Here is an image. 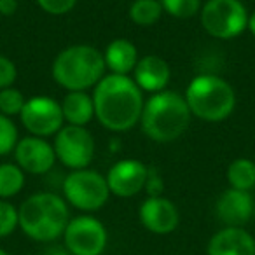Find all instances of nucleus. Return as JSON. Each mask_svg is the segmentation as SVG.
Returning <instances> with one entry per match:
<instances>
[{
    "label": "nucleus",
    "instance_id": "23",
    "mask_svg": "<svg viewBox=\"0 0 255 255\" xmlns=\"http://www.w3.org/2000/svg\"><path fill=\"white\" fill-rule=\"evenodd\" d=\"M26 103V98L19 89L14 86L5 89H0V114H4L7 117L19 116Z\"/></svg>",
    "mask_w": 255,
    "mask_h": 255
},
{
    "label": "nucleus",
    "instance_id": "5",
    "mask_svg": "<svg viewBox=\"0 0 255 255\" xmlns=\"http://www.w3.org/2000/svg\"><path fill=\"white\" fill-rule=\"evenodd\" d=\"M184 98L192 116L206 123L226 121L236 109V93L233 86L215 74H199L192 77Z\"/></svg>",
    "mask_w": 255,
    "mask_h": 255
},
{
    "label": "nucleus",
    "instance_id": "24",
    "mask_svg": "<svg viewBox=\"0 0 255 255\" xmlns=\"http://www.w3.org/2000/svg\"><path fill=\"white\" fill-rule=\"evenodd\" d=\"M19 142L18 128L11 117L0 114V157L14 152L16 143Z\"/></svg>",
    "mask_w": 255,
    "mask_h": 255
},
{
    "label": "nucleus",
    "instance_id": "18",
    "mask_svg": "<svg viewBox=\"0 0 255 255\" xmlns=\"http://www.w3.org/2000/svg\"><path fill=\"white\" fill-rule=\"evenodd\" d=\"M61 112L67 124L86 128L95 117L93 95H88V91H68L61 100Z\"/></svg>",
    "mask_w": 255,
    "mask_h": 255
},
{
    "label": "nucleus",
    "instance_id": "11",
    "mask_svg": "<svg viewBox=\"0 0 255 255\" xmlns=\"http://www.w3.org/2000/svg\"><path fill=\"white\" fill-rule=\"evenodd\" d=\"M149 168L138 159H121L105 175L110 194L117 198H133L145 189Z\"/></svg>",
    "mask_w": 255,
    "mask_h": 255
},
{
    "label": "nucleus",
    "instance_id": "7",
    "mask_svg": "<svg viewBox=\"0 0 255 255\" xmlns=\"http://www.w3.org/2000/svg\"><path fill=\"white\" fill-rule=\"evenodd\" d=\"M63 198L68 206L84 213L98 212L110 198L107 178L95 170H74L63 180Z\"/></svg>",
    "mask_w": 255,
    "mask_h": 255
},
{
    "label": "nucleus",
    "instance_id": "4",
    "mask_svg": "<svg viewBox=\"0 0 255 255\" xmlns=\"http://www.w3.org/2000/svg\"><path fill=\"white\" fill-rule=\"evenodd\" d=\"M105 70L102 51L86 44H75L58 53L51 75L67 91H88L105 77Z\"/></svg>",
    "mask_w": 255,
    "mask_h": 255
},
{
    "label": "nucleus",
    "instance_id": "30",
    "mask_svg": "<svg viewBox=\"0 0 255 255\" xmlns=\"http://www.w3.org/2000/svg\"><path fill=\"white\" fill-rule=\"evenodd\" d=\"M247 30L252 33V35L255 37V11L252 12L250 16H248V26H247Z\"/></svg>",
    "mask_w": 255,
    "mask_h": 255
},
{
    "label": "nucleus",
    "instance_id": "6",
    "mask_svg": "<svg viewBox=\"0 0 255 255\" xmlns=\"http://www.w3.org/2000/svg\"><path fill=\"white\" fill-rule=\"evenodd\" d=\"M248 16L241 0H206L199 12L205 32L220 40L240 37L248 26Z\"/></svg>",
    "mask_w": 255,
    "mask_h": 255
},
{
    "label": "nucleus",
    "instance_id": "29",
    "mask_svg": "<svg viewBox=\"0 0 255 255\" xmlns=\"http://www.w3.org/2000/svg\"><path fill=\"white\" fill-rule=\"evenodd\" d=\"M18 0H0V14L5 18H11L18 11Z\"/></svg>",
    "mask_w": 255,
    "mask_h": 255
},
{
    "label": "nucleus",
    "instance_id": "21",
    "mask_svg": "<svg viewBox=\"0 0 255 255\" xmlns=\"http://www.w3.org/2000/svg\"><path fill=\"white\" fill-rule=\"evenodd\" d=\"M25 185V171L16 163L0 164V199H11Z\"/></svg>",
    "mask_w": 255,
    "mask_h": 255
},
{
    "label": "nucleus",
    "instance_id": "3",
    "mask_svg": "<svg viewBox=\"0 0 255 255\" xmlns=\"http://www.w3.org/2000/svg\"><path fill=\"white\" fill-rule=\"evenodd\" d=\"M19 229L30 240L51 243L63 236L70 222V208L65 198L54 192H35L19 205Z\"/></svg>",
    "mask_w": 255,
    "mask_h": 255
},
{
    "label": "nucleus",
    "instance_id": "13",
    "mask_svg": "<svg viewBox=\"0 0 255 255\" xmlns=\"http://www.w3.org/2000/svg\"><path fill=\"white\" fill-rule=\"evenodd\" d=\"M138 217L142 226L154 234L173 233L180 222L177 205L164 196H147L140 205Z\"/></svg>",
    "mask_w": 255,
    "mask_h": 255
},
{
    "label": "nucleus",
    "instance_id": "17",
    "mask_svg": "<svg viewBox=\"0 0 255 255\" xmlns=\"http://www.w3.org/2000/svg\"><path fill=\"white\" fill-rule=\"evenodd\" d=\"M138 49L128 39H114L103 51V61L110 74L129 75L138 63Z\"/></svg>",
    "mask_w": 255,
    "mask_h": 255
},
{
    "label": "nucleus",
    "instance_id": "9",
    "mask_svg": "<svg viewBox=\"0 0 255 255\" xmlns=\"http://www.w3.org/2000/svg\"><path fill=\"white\" fill-rule=\"evenodd\" d=\"M109 243V234L96 217L79 215L70 219L63 233V245L70 255H102Z\"/></svg>",
    "mask_w": 255,
    "mask_h": 255
},
{
    "label": "nucleus",
    "instance_id": "19",
    "mask_svg": "<svg viewBox=\"0 0 255 255\" xmlns=\"http://www.w3.org/2000/svg\"><path fill=\"white\" fill-rule=\"evenodd\" d=\"M226 177L231 189L250 192L255 187V163L247 157H238L227 166Z\"/></svg>",
    "mask_w": 255,
    "mask_h": 255
},
{
    "label": "nucleus",
    "instance_id": "25",
    "mask_svg": "<svg viewBox=\"0 0 255 255\" xmlns=\"http://www.w3.org/2000/svg\"><path fill=\"white\" fill-rule=\"evenodd\" d=\"M19 227L18 208L7 199H0V238L11 236Z\"/></svg>",
    "mask_w": 255,
    "mask_h": 255
},
{
    "label": "nucleus",
    "instance_id": "26",
    "mask_svg": "<svg viewBox=\"0 0 255 255\" xmlns=\"http://www.w3.org/2000/svg\"><path fill=\"white\" fill-rule=\"evenodd\" d=\"M37 5L51 16H63L75 7L77 0H35Z\"/></svg>",
    "mask_w": 255,
    "mask_h": 255
},
{
    "label": "nucleus",
    "instance_id": "8",
    "mask_svg": "<svg viewBox=\"0 0 255 255\" xmlns=\"http://www.w3.org/2000/svg\"><path fill=\"white\" fill-rule=\"evenodd\" d=\"M54 152L56 159L63 166L74 170H84L91 164L95 157V138L91 131L84 126L67 124L54 135Z\"/></svg>",
    "mask_w": 255,
    "mask_h": 255
},
{
    "label": "nucleus",
    "instance_id": "14",
    "mask_svg": "<svg viewBox=\"0 0 255 255\" xmlns=\"http://www.w3.org/2000/svg\"><path fill=\"white\" fill-rule=\"evenodd\" d=\"M254 206L250 192L229 187L217 198L215 213L226 227H243L254 217Z\"/></svg>",
    "mask_w": 255,
    "mask_h": 255
},
{
    "label": "nucleus",
    "instance_id": "12",
    "mask_svg": "<svg viewBox=\"0 0 255 255\" xmlns=\"http://www.w3.org/2000/svg\"><path fill=\"white\" fill-rule=\"evenodd\" d=\"M12 154H14L16 164L30 175L47 173L53 170L56 163V152H54L53 143L40 136L28 135L25 138H19Z\"/></svg>",
    "mask_w": 255,
    "mask_h": 255
},
{
    "label": "nucleus",
    "instance_id": "28",
    "mask_svg": "<svg viewBox=\"0 0 255 255\" xmlns=\"http://www.w3.org/2000/svg\"><path fill=\"white\" fill-rule=\"evenodd\" d=\"M147 196H163L164 192V182L161 173L156 168H149V175H147V182H145V189Z\"/></svg>",
    "mask_w": 255,
    "mask_h": 255
},
{
    "label": "nucleus",
    "instance_id": "15",
    "mask_svg": "<svg viewBox=\"0 0 255 255\" xmlns=\"http://www.w3.org/2000/svg\"><path fill=\"white\" fill-rule=\"evenodd\" d=\"M171 79V68L164 58L157 54H145L138 60L135 70H133V81L136 82L142 91L147 93H161L166 89Z\"/></svg>",
    "mask_w": 255,
    "mask_h": 255
},
{
    "label": "nucleus",
    "instance_id": "22",
    "mask_svg": "<svg viewBox=\"0 0 255 255\" xmlns=\"http://www.w3.org/2000/svg\"><path fill=\"white\" fill-rule=\"evenodd\" d=\"M159 2L163 5V11L177 19L194 18L201 12L203 7L201 0H159Z\"/></svg>",
    "mask_w": 255,
    "mask_h": 255
},
{
    "label": "nucleus",
    "instance_id": "31",
    "mask_svg": "<svg viewBox=\"0 0 255 255\" xmlns=\"http://www.w3.org/2000/svg\"><path fill=\"white\" fill-rule=\"evenodd\" d=\"M0 255H9V254L5 250H2V248H0Z\"/></svg>",
    "mask_w": 255,
    "mask_h": 255
},
{
    "label": "nucleus",
    "instance_id": "32",
    "mask_svg": "<svg viewBox=\"0 0 255 255\" xmlns=\"http://www.w3.org/2000/svg\"><path fill=\"white\" fill-rule=\"evenodd\" d=\"M252 219H254V220H255V206H254V217H252Z\"/></svg>",
    "mask_w": 255,
    "mask_h": 255
},
{
    "label": "nucleus",
    "instance_id": "27",
    "mask_svg": "<svg viewBox=\"0 0 255 255\" xmlns=\"http://www.w3.org/2000/svg\"><path fill=\"white\" fill-rule=\"evenodd\" d=\"M18 79V67L11 58L0 54V89L14 86Z\"/></svg>",
    "mask_w": 255,
    "mask_h": 255
},
{
    "label": "nucleus",
    "instance_id": "2",
    "mask_svg": "<svg viewBox=\"0 0 255 255\" xmlns=\"http://www.w3.org/2000/svg\"><path fill=\"white\" fill-rule=\"evenodd\" d=\"M191 110L184 95L177 91L156 93L145 102L140 117V126L147 138L157 143L178 140L191 124Z\"/></svg>",
    "mask_w": 255,
    "mask_h": 255
},
{
    "label": "nucleus",
    "instance_id": "20",
    "mask_svg": "<svg viewBox=\"0 0 255 255\" xmlns=\"http://www.w3.org/2000/svg\"><path fill=\"white\" fill-rule=\"evenodd\" d=\"M129 19L138 26H152L164 14L159 0H133L129 5Z\"/></svg>",
    "mask_w": 255,
    "mask_h": 255
},
{
    "label": "nucleus",
    "instance_id": "1",
    "mask_svg": "<svg viewBox=\"0 0 255 255\" xmlns=\"http://www.w3.org/2000/svg\"><path fill=\"white\" fill-rule=\"evenodd\" d=\"M93 89L95 117L105 129L124 133L140 124L145 100L133 77L109 74Z\"/></svg>",
    "mask_w": 255,
    "mask_h": 255
},
{
    "label": "nucleus",
    "instance_id": "16",
    "mask_svg": "<svg viewBox=\"0 0 255 255\" xmlns=\"http://www.w3.org/2000/svg\"><path fill=\"white\" fill-rule=\"evenodd\" d=\"M206 255H255V238L243 227H224L210 238Z\"/></svg>",
    "mask_w": 255,
    "mask_h": 255
},
{
    "label": "nucleus",
    "instance_id": "10",
    "mask_svg": "<svg viewBox=\"0 0 255 255\" xmlns=\"http://www.w3.org/2000/svg\"><path fill=\"white\" fill-rule=\"evenodd\" d=\"M19 121L32 136H54L65 126L61 103L51 96H33L26 100Z\"/></svg>",
    "mask_w": 255,
    "mask_h": 255
}]
</instances>
